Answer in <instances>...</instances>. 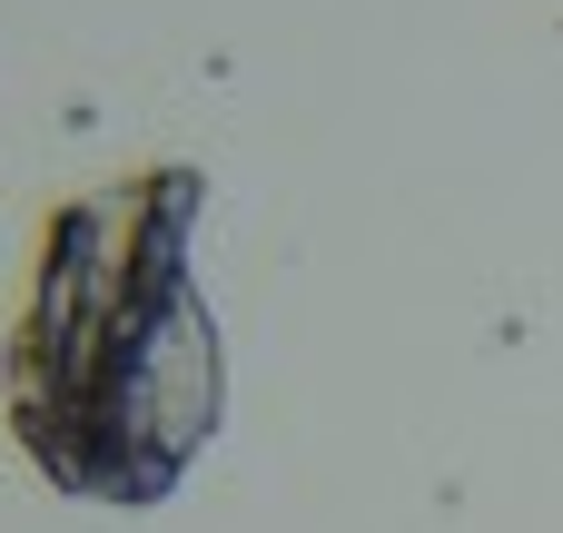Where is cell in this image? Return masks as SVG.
<instances>
[{"label": "cell", "instance_id": "cell-1", "mask_svg": "<svg viewBox=\"0 0 563 533\" xmlns=\"http://www.w3.org/2000/svg\"><path fill=\"white\" fill-rule=\"evenodd\" d=\"M198 208H208V168L168 158L49 218L0 366L20 465L49 495L139 514L168 504L208 455L228 415V356L188 267Z\"/></svg>", "mask_w": 563, "mask_h": 533}]
</instances>
